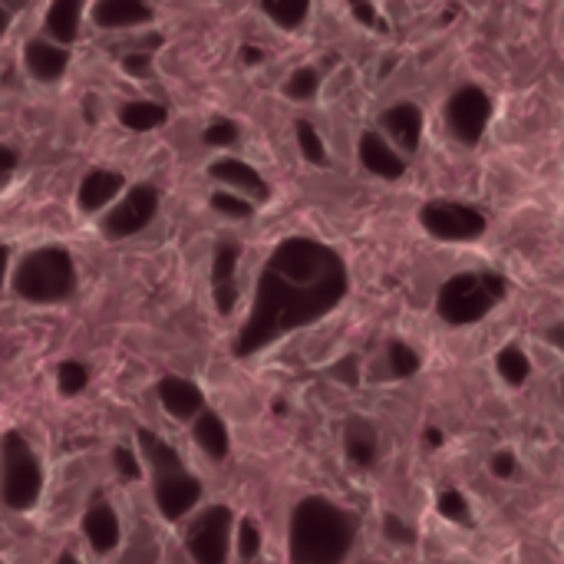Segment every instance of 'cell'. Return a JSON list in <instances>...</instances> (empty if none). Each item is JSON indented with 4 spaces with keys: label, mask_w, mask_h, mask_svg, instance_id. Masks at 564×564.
Returning <instances> with one entry per match:
<instances>
[{
    "label": "cell",
    "mask_w": 564,
    "mask_h": 564,
    "mask_svg": "<svg viewBox=\"0 0 564 564\" xmlns=\"http://www.w3.org/2000/svg\"><path fill=\"white\" fill-rule=\"evenodd\" d=\"M350 291L344 258L317 238H284L261 268L254 307L235 340V357H254L274 340L321 321Z\"/></svg>",
    "instance_id": "1"
},
{
    "label": "cell",
    "mask_w": 564,
    "mask_h": 564,
    "mask_svg": "<svg viewBox=\"0 0 564 564\" xmlns=\"http://www.w3.org/2000/svg\"><path fill=\"white\" fill-rule=\"evenodd\" d=\"M357 522L324 496H307L291 512V562L337 564L354 549Z\"/></svg>",
    "instance_id": "2"
},
{
    "label": "cell",
    "mask_w": 564,
    "mask_h": 564,
    "mask_svg": "<svg viewBox=\"0 0 564 564\" xmlns=\"http://www.w3.org/2000/svg\"><path fill=\"white\" fill-rule=\"evenodd\" d=\"M509 281L499 271H463L440 288L436 311L449 327L479 324L499 301H506Z\"/></svg>",
    "instance_id": "3"
},
{
    "label": "cell",
    "mask_w": 564,
    "mask_h": 564,
    "mask_svg": "<svg viewBox=\"0 0 564 564\" xmlns=\"http://www.w3.org/2000/svg\"><path fill=\"white\" fill-rule=\"evenodd\" d=\"M13 291L30 304H59L76 291V264L66 248H36L13 271Z\"/></svg>",
    "instance_id": "4"
},
{
    "label": "cell",
    "mask_w": 564,
    "mask_h": 564,
    "mask_svg": "<svg viewBox=\"0 0 564 564\" xmlns=\"http://www.w3.org/2000/svg\"><path fill=\"white\" fill-rule=\"evenodd\" d=\"M43 492V469L26 436L10 430L0 440V499L10 512H30Z\"/></svg>",
    "instance_id": "5"
},
{
    "label": "cell",
    "mask_w": 564,
    "mask_h": 564,
    "mask_svg": "<svg viewBox=\"0 0 564 564\" xmlns=\"http://www.w3.org/2000/svg\"><path fill=\"white\" fill-rule=\"evenodd\" d=\"M188 555L202 564H221L228 558L231 545V509L228 506H208L202 509L188 532H185Z\"/></svg>",
    "instance_id": "6"
},
{
    "label": "cell",
    "mask_w": 564,
    "mask_h": 564,
    "mask_svg": "<svg viewBox=\"0 0 564 564\" xmlns=\"http://www.w3.org/2000/svg\"><path fill=\"white\" fill-rule=\"evenodd\" d=\"M420 221L440 241H476L489 228L482 212L456 202H426L420 208Z\"/></svg>",
    "instance_id": "7"
},
{
    "label": "cell",
    "mask_w": 564,
    "mask_h": 564,
    "mask_svg": "<svg viewBox=\"0 0 564 564\" xmlns=\"http://www.w3.org/2000/svg\"><path fill=\"white\" fill-rule=\"evenodd\" d=\"M492 119V99L479 86H459L446 102V126L463 145H476Z\"/></svg>",
    "instance_id": "8"
},
{
    "label": "cell",
    "mask_w": 564,
    "mask_h": 564,
    "mask_svg": "<svg viewBox=\"0 0 564 564\" xmlns=\"http://www.w3.org/2000/svg\"><path fill=\"white\" fill-rule=\"evenodd\" d=\"M159 215V188L155 185H132L102 218L106 238H132Z\"/></svg>",
    "instance_id": "9"
},
{
    "label": "cell",
    "mask_w": 564,
    "mask_h": 564,
    "mask_svg": "<svg viewBox=\"0 0 564 564\" xmlns=\"http://www.w3.org/2000/svg\"><path fill=\"white\" fill-rule=\"evenodd\" d=\"M152 492H155V506L162 512V519L169 522H178L185 519L198 499H202V482L195 476L185 473V466L178 469H165V473H152Z\"/></svg>",
    "instance_id": "10"
},
{
    "label": "cell",
    "mask_w": 564,
    "mask_h": 564,
    "mask_svg": "<svg viewBox=\"0 0 564 564\" xmlns=\"http://www.w3.org/2000/svg\"><path fill=\"white\" fill-rule=\"evenodd\" d=\"M238 258H241V248L235 241H218L215 261H212V294H215V307L221 317H228L238 304V284H235Z\"/></svg>",
    "instance_id": "11"
},
{
    "label": "cell",
    "mask_w": 564,
    "mask_h": 564,
    "mask_svg": "<svg viewBox=\"0 0 564 564\" xmlns=\"http://www.w3.org/2000/svg\"><path fill=\"white\" fill-rule=\"evenodd\" d=\"M23 66L36 83H56L69 66V50L50 40H30L23 46Z\"/></svg>",
    "instance_id": "12"
},
{
    "label": "cell",
    "mask_w": 564,
    "mask_h": 564,
    "mask_svg": "<svg viewBox=\"0 0 564 564\" xmlns=\"http://www.w3.org/2000/svg\"><path fill=\"white\" fill-rule=\"evenodd\" d=\"M360 162H364V169L370 175L387 178V182H393V178H400L406 172V159L380 132H364L360 135Z\"/></svg>",
    "instance_id": "13"
},
{
    "label": "cell",
    "mask_w": 564,
    "mask_h": 564,
    "mask_svg": "<svg viewBox=\"0 0 564 564\" xmlns=\"http://www.w3.org/2000/svg\"><path fill=\"white\" fill-rule=\"evenodd\" d=\"M159 403L172 420H192L198 410H205V397L195 383H188L185 377H162L159 387Z\"/></svg>",
    "instance_id": "14"
},
{
    "label": "cell",
    "mask_w": 564,
    "mask_h": 564,
    "mask_svg": "<svg viewBox=\"0 0 564 564\" xmlns=\"http://www.w3.org/2000/svg\"><path fill=\"white\" fill-rule=\"evenodd\" d=\"M383 126L390 132V139L406 152L413 155L420 149V139H423V109L416 102H397L383 112Z\"/></svg>",
    "instance_id": "15"
},
{
    "label": "cell",
    "mask_w": 564,
    "mask_h": 564,
    "mask_svg": "<svg viewBox=\"0 0 564 564\" xmlns=\"http://www.w3.org/2000/svg\"><path fill=\"white\" fill-rule=\"evenodd\" d=\"M126 178L112 169H93L83 182H79V192H76V205L83 215H93V212H102L119 192H122Z\"/></svg>",
    "instance_id": "16"
},
{
    "label": "cell",
    "mask_w": 564,
    "mask_h": 564,
    "mask_svg": "<svg viewBox=\"0 0 564 564\" xmlns=\"http://www.w3.org/2000/svg\"><path fill=\"white\" fill-rule=\"evenodd\" d=\"M155 10L145 0H96L93 3V23L102 30H126L149 23Z\"/></svg>",
    "instance_id": "17"
},
{
    "label": "cell",
    "mask_w": 564,
    "mask_h": 564,
    "mask_svg": "<svg viewBox=\"0 0 564 564\" xmlns=\"http://www.w3.org/2000/svg\"><path fill=\"white\" fill-rule=\"evenodd\" d=\"M208 175L235 192H245V195H254V198H268V182L261 178V172L241 159H218L212 162Z\"/></svg>",
    "instance_id": "18"
},
{
    "label": "cell",
    "mask_w": 564,
    "mask_h": 564,
    "mask_svg": "<svg viewBox=\"0 0 564 564\" xmlns=\"http://www.w3.org/2000/svg\"><path fill=\"white\" fill-rule=\"evenodd\" d=\"M83 535L99 555H109L119 545V519H116V512L106 502L89 506L86 516H83Z\"/></svg>",
    "instance_id": "19"
},
{
    "label": "cell",
    "mask_w": 564,
    "mask_h": 564,
    "mask_svg": "<svg viewBox=\"0 0 564 564\" xmlns=\"http://www.w3.org/2000/svg\"><path fill=\"white\" fill-rule=\"evenodd\" d=\"M192 420H195V423H192V436H195V443L202 446V453H205L208 459L221 463V459L228 456V449H231L225 420H221L218 413H212V410H198Z\"/></svg>",
    "instance_id": "20"
},
{
    "label": "cell",
    "mask_w": 564,
    "mask_h": 564,
    "mask_svg": "<svg viewBox=\"0 0 564 564\" xmlns=\"http://www.w3.org/2000/svg\"><path fill=\"white\" fill-rule=\"evenodd\" d=\"M83 3L86 0H53L46 10V33L69 46L79 36V23H83Z\"/></svg>",
    "instance_id": "21"
},
{
    "label": "cell",
    "mask_w": 564,
    "mask_h": 564,
    "mask_svg": "<svg viewBox=\"0 0 564 564\" xmlns=\"http://www.w3.org/2000/svg\"><path fill=\"white\" fill-rule=\"evenodd\" d=\"M344 449H347V459L354 466L367 469L377 459L380 440H377V433H373V426L367 420H350L347 430H344Z\"/></svg>",
    "instance_id": "22"
},
{
    "label": "cell",
    "mask_w": 564,
    "mask_h": 564,
    "mask_svg": "<svg viewBox=\"0 0 564 564\" xmlns=\"http://www.w3.org/2000/svg\"><path fill=\"white\" fill-rule=\"evenodd\" d=\"M165 119H169V109L162 102H149V99H135L119 109V122L132 132H152V129L165 126Z\"/></svg>",
    "instance_id": "23"
},
{
    "label": "cell",
    "mask_w": 564,
    "mask_h": 564,
    "mask_svg": "<svg viewBox=\"0 0 564 564\" xmlns=\"http://www.w3.org/2000/svg\"><path fill=\"white\" fill-rule=\"evenodd\" d=\"M135 440H139L142 459L149 463V469H152V473H165V469H178V466H185V463H182V456H178V449H172L169 443H162L152 430H139V433H135Z\"/></svg>",
    "instance_id": "24"
},
{
    "label": "cell",
    "mask_w": 564,
    "mask_h": 564,
    "mask_svg": "<svg viewBox=\"0 0 564 564\" xmlns=\"http://www.w3.org/2000/svg\"><path fill=\"white\" fill-rule=\"evenodd\" d=\"M496 370H499V377H502L509 387H522V383L529 380V373H532V364H529V357H525V350H522V347L509 344V347H502V350H499V357H496Z\"/></svg>",
    "instance_id": "25"
},
{
    "label": "cell",
    "mask_w": 564,
    "mask_h": 564,
    "mask_svg": "<svg viewBox=\"0 0 564 564\" xmlns=\"http://www.w3.org/2000/svg\"><path fill=\"white\" fill-rule=\"evenodd\" d=\"M261 10L268 20H274L281 30H297L307 20L311 0H261Z\"/></svg>",
    "instance_id": "26"
},
{
    "label": "cell",
    "mask_w": 564,
    "mask_h": 564,
    "mask_svg": "<svg viewBox=\"0 0 564 564\" xmlns=\"http://www.w3.org/2000/svg\"><path fill=\"white\" fill-rule=\"evenodd\" d=\"M321 89V73L314 66H297L288 83H284V96L294 99V102H311Z\"/></svg>",
    "instance_id": "27"
},
{
    "label": "cell",
    "mask_w": 564,
    "mask_h": 564,
    "mask_svg": "<svg viewBox=\"0 0 564 564\" xmlns=\"http://www.w3.org/2000/svg\"><path fill=\"white\" fill-rule=\"evenodd\" d=\"M387 360H390V373H393L397 380H410V377L420 370V354H416L410 344H403V340H390Z\"/></svg>",
    "instance_id": "28"
},
{
    "label": "cell",
    "mask_w": 564,
    "mask_h": 564,
    "mask_svg": "<svg viewBox=\"0 0 564 564\" xmlns=\"http://www.w3.org/2000/svg\"><path fill=\"white\" fill-rule=\"evenodd\" d=\"M294 132H297L301 155H304L307 162H314V165H324V162H327V145H324V139H321V132H317L307 119H297Z\"/></svg>",
    "instance_id": "29"
},
{
    "label": "cell",
    "mask_w": 564,
    "mask_h": 564,
    "mask_svg": "<svg viewBox=\"0 0 564 564\" xmlns=\"http://www.w3.org/2000/svg\"><path fill=\"white\" fill-rule=\"evenodd\" d=\"M86 383H89V367H86V364H79V360H63V364H59V370H56V387H59L63 397L83 393Z\"/></svg>",
    "instance_id": "30"
},
{
    "label": "cell",
    "mask_w": 564,
    "mask_h": 564,
    "mask_svg": "<svg viewBox=\"0 0 564 564\" xmlns=\"http://www.w3.org/2000/svg\"><path fill=\"white\" fill-rule=\"evenodd\" d=\"M440 512H443V519H449V522H456V525H473L469 502H466V496H459L456 489H446V492L440 496Z\"/></svg>",
    "instance_id": "31"
},
{
    "label": "cell",
    "mask_w": 564,
    "mask_h": 564,
    "mask_svg": "<svg viewBox=\"0 0 564 564\" xmlns=\"http://www.w3.org/2000/svg\"><path fill=\"white\" fill-rule=\"evenodd\" d=\"M238 135H241L238 122H231V119H218V122H212V126L205 129L202 142H205V145H212V149H228V145H235V142H238Z\"/></svg>",
    "instance_id": "32"
},
{
    "label": "cell",
    "mask_w": 564,
    "mask_h": 564,
    "mask_svg": "<svg viewBox=\"0 0 564 564\" xmlns=\"http://www.w3.org/2000/svg\"><path fill=\"white\" fill-rule=\"evenodd\" d=\"M258 552H261V529H258L254 519H245L238 525V558L241 562H254Z\"/></svg>",
    "instance_id": "33"
},
{
    "label": "cell",
    "mask_w": 564,
    "mask_h": 564,
    "mask_svg": "<svg viewBox=\"0 0 564 564\" xmlns=\"http://www.w3.org/2000/svg\"><path fill=\"white\" fill-rule=\"evenodd\" d=\"M212 208L221 212V215H228V218H251L254 215L251 202L241 198V195H231V192H215L212 195Z\"/></svg>",
    "instance_id": "34"
},
{
    "label": "cell",
    "mask_w": 564,
    "mask_h": 564,
    "mask_svg": "<svg viewBox=\"0 0 564 564\" xmlns=\"http://www.w3.org/2000/svg\"><path fill=\"white\" fill-rule=\"evenodd\" d=\"M350 13H354V20L364 23L367 30H377V33H387V30H390V23L380 17V10L373 7V0H350Z\"/></svg>",
    "instance_id": "35"
},
{
    "label": "cell",
    "mask_w": 564,
    "mask_h": 564,
    "mask_svg": "<svg viewBox=\"0 0 564 564\" xmlns=\"http://www.w3.org/2000/svg\"><path fill=\"white\" fill-rule=\"evenodd\" d=\"M112 466H116V473H119L122 479H129V482H135V479L142 476L139 456H135L132 449H126V446H119V449L112 453Z\"/></svg>",
    "instance_id": "36"
},
{
    "label": "cell",
    "mask_w": 564,
    "mask_h": 564,
    "mask_svg": "<svg viewBox=\"0 0 564 564\" xmlns=\"http://www.w3.org/2000/svg\"><path fill=\"white\" fill-rule=\"evenodd\" d=\"M383 535L393 542V545H413L416 539H413V529L400 519V516H387L383 519Z\"/></svg>",
    "instance_id": "37"
},
{
    "label": "cell",
    "mask_w": 564,
    "mask_h": 564,
    "mask_svg": "<svg viewBox=\"0 0 564 564\" xmlns=\"http://www.w3.org/2000/svg\"><path fill=\"white\" fill-rule=\"evenodd\" d=\"M122 73L132 79H149L152 76V56L149 53H129L122 56Z\"/></svg>",
    "instance_id": "38"
},
{
    "label": "cell",
    "mask_w": 564,
    "mask_h": 564,
    "mask_svg": "<svg viewBox=\"0 0 564 564\" xmlns=\"http://www.w3.org/2000/svg\"><path fill=\"white\" fill-rule=\"evenodd\" d=\"M516 469H519V463H516V453H496L492 456V476H499V479H512L516 476Z\"/></svg>",
    "instance_id": "39"
},
{
    "label": "cell",
    "mask_w": 564,
    "mask_h": 564,
    "mask_svg": "<svg viewBox=\"0 0 564 564\" xmlns=\"http://www.w3.org/2000/svg\"><path fill=\"white\" fill-rule=\"evenodd\" d=\"M13 169H17V152L10 145H0V188L7 185V178L13 175Z\"/></svg>",
    "instance_id": "40"
},
{
    "label": "cell",
    "mask_w": 564,
    "mask_h": 564,
    "mask_svg": "<svg viewBox=\"0 0 564 564\" xmlns=\"http://www.w3.org/2000/svg\"><path fill=\"white\" fill-rule=\"evenodd\" d=\"M241 63H245V66H261V63H264V50L254 46V43L241 46Z\"/></svg>",
    "instance_id": "41"
},
{
    "label": "cell",
    "mask_w": 564,
    "mask_h": 564,
    "mask_svg": "<svg viewBox=\"0 0 564 564\" xmlns=\"http://www.w3.org/2000/svg\"><path fill=\"white\" fill-rule=\"evenodd\" d=\"M7 268H10V248L0 245V294H3V281H7Z\"/></svg>",
    "instance_id": "42"
},
{
    "label": "cell",
    "mask_w": 564,
    "mask_h": 564,
    "mask_svg": "<svg viewBox=\"0 0 564 564\" xmlns=\"http://www.w3.org/2000/svg\"><path fill=\"white\" fill-rule=\"evenodd\" d=\"M426 446H433V449H436V446H443V430L430 426V430H426Z\"/></svg>",
    "instance_id": "43"
},
{
    "label": "cell",
    "mask_w": 564,
    "mask_h": 564,
    "mask_svg": "<svg viewBox=\"0 0 564 564\" xmlns=\"http://www.w3.org/2000/svg\"><path fill=\"white\" fill-rule=\"evenodd\" d=\"M10 17H13V13H10V10H7L3 3H0V36L7 33V26H10Z\"/></svg>",
    "instance_id": "44"
},
{
    "label": "cell",
    "mask_w": 564,
    "mask_h": 564,
    "mask_svg": "<svg viewBox=\"0 0 564 564\" xmlns=\"http://www.w3.org/2000/svg\"><path fill=\"white\" fill-rule=\"evenodd\" d=\"M0 3H3V7H7L10 13H13V10H20V7H23L26 0H0Z\"/></svg>",
    "instance_id": "45"
},
{
    "label": "cell",
    "mask_w": 564,
    "mask_h": 564,
    "mask_svg": "<svg viewBox=\"0 0 564 564\" xmlns=\"http://www.w3.org/2000/svg\"><path fill=\"white\" fill-rule=\"evenodd\" d=\"M274 413H281V416H284V413H288V403H284V400H278V403H274Z\"/></svg>",
    "instance_id": "46"
}]
</instances>
